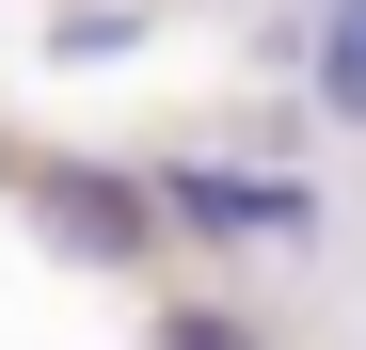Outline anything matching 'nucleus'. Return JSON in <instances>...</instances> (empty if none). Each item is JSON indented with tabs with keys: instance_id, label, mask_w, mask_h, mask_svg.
Returning <instances> with one entry per match:
<instances>
[{
	"instance_id": "f257e3e1",
	"label": "nucleus",
	"mask_w": 366,
	"mask_h": 350,
	"mask_svg": "<svg viewBox=\"0 0 366 350\" xmlns=\"http://www.w3.org/2000/svg\"><path fill=\"white\" fill-rule=\"evenodd\" d=\"M159 223H192V239H302V191H287V175L175 159V175H159Z\"/></svg>"
},
{
	"instance_id": "f03ea898",
	"label": "nucleus",
	"mask_w": 366,
	"mask_h": 350,
	"mask_svg": "<svg viewBox=\"0 0 366 350\" xmlns=\"http://www.w3.org/2000/svg\"><path fill=\"white\" fill-rule=\"evenodd\" d=\"M144 191H96V175H48V239H64V255H144Z\"/></svg>"
},
{
	"instance_id": "7ed1b4c3",
	"label": "nucleus",
	"mask_w": 366,
	"mask_h": 350,
	"mask_svg": "<svg viewBox=\"0 0 366 350\" xmlns=\"http://www.w3.org/2000/svg\"><path fill=\"white\" fill-rule=\"evenodd\" d=\"M319 111H335V128H366V0H335V16H319Z\"/></svg>"
},
{
	"instance_id": "20e7f679",
	"label": "nucleus",
	"mask_w": 366,
	"mask_h": 350,
	"mask_svg": "<svg viewBox=\"0 0 366 350\" xmlns=\"http://www.w3.org/2000/svg\"><path fill=\"white\" fill-rule=\"evenodd\" d=\"M159 350H255V319H223V303H159Z\"/></svg>"
}]
</instances>
